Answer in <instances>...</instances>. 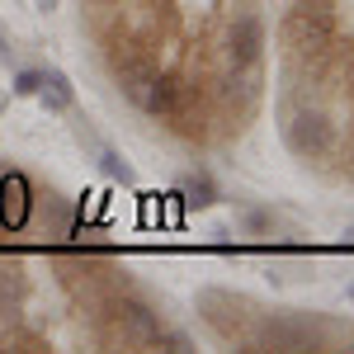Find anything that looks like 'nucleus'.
Wrapping results in <instances>:
<instances>
[{
    "instance_id": "1",
    "label": "nucleus",
    "mask_w": 354,
    "mask_h": 354,
    "mask_svg": "<svg viewBox=\"0 0 354 354\" xmlns=\"http://www.w3.org/2000/svg\"><path fill=\"white\" fill-rule=\"evenodd\" d=\"M283 137L307 161H326L330 151L340 147V133H335V123L326 113L317 104H293V100H283Z\"/></svg>"
},
{
    "instance_id": "2",
    "label": "nucleus",
    "mask_w": 354,
    "mask_h": 354,
    "mask_svg": "<svg viewBox=\"0 0 354 354\" xmlns=\"http://www.w3.org/2000/svg\"><path fill=\"white\" fill-rule=\"evenodd\" d=\"M24 218H28L24 175H5V180H0V222H5V227H24Z\"/></svg>"
},
{
    "instance_id": "3",
    "label": "nucleus",
    "mask_w": 354,
    "mask_h": 354,
    "mask_svg": "<svg viewBox=\"0 0 354 354\" xmlns=\"http://www.w3.org/2000/svg\"><path fill=\"white\" fill-rule=\"evenodd\" d=\"M38 95H43V104L48 109H71L76 104V90H71V81L57 71V66H48V71H38Z\"/></svg>"
},
{
    "instance_id": "4",
    "label": "nucleus",
    "mask_w": 354,
    "mask_h": 354,
    "mask_svg": "<svg viewBox=\"0 0 354 354\" xmlns=\"http://www.w3.org/2000/svg\"><path fill=\"white\" fill-rule=\"evenodd\" d=\"M180 189L189 194V203H198V208H208V203H213V180H203V175H185V180H180Z\"/></svg>"
},
{
    "instance_id": "5",
    "label": "nucleus",
    "mask_w": 354,
    "mask_h": 354,
    "mask_svg": "<svg viewBox=\"0 0 354 354\" xmlns=\"http://www.w3.org/2000/svg\"><path fill=\"white\" fill-rule=\"evenodd\" d=\"M100 156H104V170H109L113 180H123V185H133V170H128V165L118 161V156H113V151H100Z\"/></svg>"
},
{
    "instance_id": "6",
    "label": "nucleus",
    "mask_w": 354,
    "mask_h": 354,
    "mask_svg": "<svg viewBox=\"0 0 354 354\" xmlns=\"http://www.w3.org/2000/svg\"><path fill=\"white\" fill-rule=\"evenodd\" d=\"M15 90H19V95H38V71H19V76H15Z\"/></svg>"
},
{
    "instance_id": "7",
    "label": "nucleus",
    "mask_w": 354,
    "mask_h": 354,
    "mask_svg": "<svg viewBox=\"0 0 354 354\" xmlns=\"http://www.w3.org/2000/svg\"><path fill=\"white\" fill-rule=\"evenodd\" d=\"M5 53H10V43H5V33H0V57H5Z\"/></svg>"
},
{
    "instance_id": "8",
    "label": "nucleus",
    "mask_w": 354,
    "mask_h": 354,
    "mask_svg": "<svg viewBox=\"0 0 354 354\" xmlns=\"http://www.w3.org/2000/svg\"><path fill=\"white\" fill-rule=\"evenodd\" d=\"M345 241H354V222H350V232H345Z\"/></svg>"
},
{
    "instance_id": "9",
    "label": "nucleus",
    "mask_w": 354,
    "mask_h": 354,
    "mask_svg": "<svg viewBox=\"0 0 354 354\" xmlns=\"http://www.w3.org/2000/svg\"><path fill=\"white\" fill-rule=\"evenodd\" d=\"M350 298H354V288H350Z\"/></svg>"
}]
</instances>
